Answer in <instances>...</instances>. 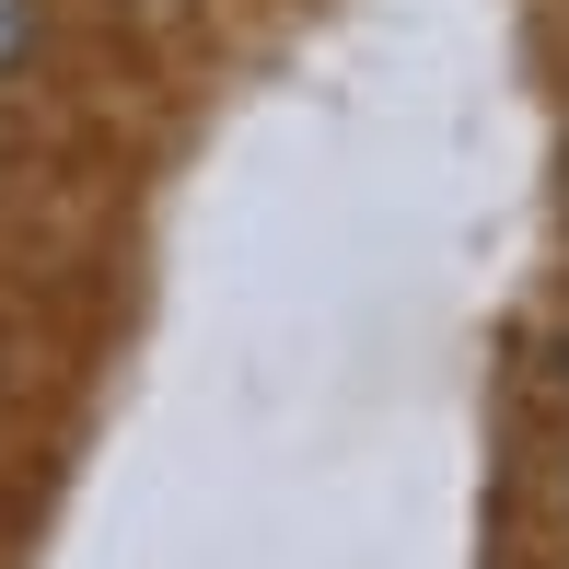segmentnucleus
I'll return each mask as SVG.
<instances>
[{
    "mask_svg": "<svg viewBox=\"0 0 569 569\" xmlns=\"http://www.w3.org/2000/svg\"><path fill=\"white\" fill-rule=\"evenodd\" d=\"M12 47H23V0H0V59H12Z\"/></svg>",
    "mask_w": 569,
    "mask_h": 569,
    "instance_id": "nucleus-1",
    "label": "nucleus"
}]
</instances>
